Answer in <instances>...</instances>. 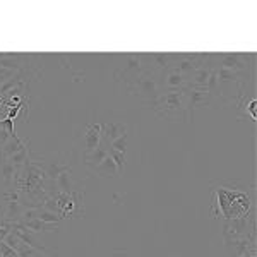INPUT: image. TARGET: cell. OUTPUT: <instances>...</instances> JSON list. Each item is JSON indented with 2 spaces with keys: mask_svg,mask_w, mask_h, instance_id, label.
I'll list each match as a JSON object with an SVG mask.
<instances>
[{
  "mask_svg": "<svg viewBox=\"0 0 257 257\" xmlns=\"http://www.w3.org/2000/svg\"><path fill=\"white\" fill-rule=\"evenodd\" d=\"M0 257H2V252H0Z\"/></svg>",
  "mask_w": 257,
  "mask_h": 257,
  "instance_id": "obj_26",
  "label": "cell"
},
{
  "mask_svg": "<svg viewBox=\"0 0 257 257\" xmlns=\"http://www.w3.org/2000/svg\"><path fill=\"white\" fill-rule=\"evenodd\" d=\"M123 88H125L128 94L138 98L144 106H148L149 103L155 101L163 93L160 86L158 72H153V70H144L139 76L132 77L131 81H127L123 84Z\"/></svg>",
  "mask_w": 257,
  "mask_h": 257,
  "instance_id": "obj_3",
  "label": "cell"
},
{
  "mask_svg": "<svg viewBox=\"0 0 257 257\" xmlns=\"http://www.w3.org/2000/svg\"><path fill=\"white\" fill-rule=\"evenodd\" d=\"M57 204H59L60 218H84V192L72 194H57Z\"/></svg>",
  "mask_w": 257,
  "mask_h": 257,
  "instance_id": "obj_7",
  "label": "cell"
},
{
  "mask_svg": "<svg viewBox=\"0 0 257 257\" xmlns=\"http://www.w3.org/2000/svg\"><path fill=\"white\" fill-rule=\"evenodd\" d=\"M108 149H110V144L105 143V141L101 139V143H99V146L94 149L93 153H89V155L82 156V163L86 165V168L88 170H93L96 168L99 163H101L103 160L108 156Z\"/></svg>",
  "mask_w": 257,
  "mask_h": 257,
  "instance_id": "obj_15",
  "label": "cell"
},
{
  "mask_svg": "<svg viewBox=\"0 0 257 257\" xmlns=\"http://www.w3.org/2000/svg\"><path fill=\"white\" fill-rule=\"evenodd\" d=\"M30 143L28 139H19V138H11L7 141L6 144H4L2 148H0V158L2 160H9L12 155H16V153H19L21 149H23L26 144Z\"/></svg>",
  "mask_w": 257,
  "mask_h": 257,
  "instance_id": "obj_17",
  "label": "cell"
},
{
  "mask_svg": "<svg viewBox=\"0 0 257 257\" xmlns=\"http://www.w3.org/2000/svg\"><path fill=\"white\" fill-rule=\"evenodd\" d=\"M38 219H41L43 223H48V225H60L62 223L60 214L52 213V211H47L43 208H38Z\"/></svg>",
  "mask_w": 257,
  "mask_h": 257,
  "instance_id": "obj_18",
  "label": "cell"
},
{
  "mask_svg": "<svg viewBox=\"0 0 257 257\" xmlns=\"http://www.w3.org/2000/svg\"><path fill=\"white\" fill-rule=\"evenodd\" d=\"M89 173L91 175L101 177V178H115L120 172H118L117 165H115V161L111 160L110 156H106V158L103 160L96 168L89 170Z\"/></svg>",
  "mask_w": 257,
  "mask_h": 257,
  "instance_id": "obj_16",
  "label": "cell"
},
{
  "mask_svg": "<svg viewBox=\"0 0 257 257\" xmlns=\"http://www.w3.org/2000/svg\"><path fill=\"white\" fill-rule=\"evenodd\" d=\"M99 143H101V122L88 123L82 134V156L93 153L99 146Z\"/></svg>",
  "mask_w": 257,
  "mask_h": 257,
  "instance_id": "obj_13",
  "label": "cell"
},
{
  "mask_svg": "<svg viewBox=\"0 0 257 257\" xmlns=\"http://www.w3.org/2000/svg\"><path fill=\"white\" fill-rule=\"evenodd\" d=\"M131 134V125L123 120H106L101 122V139L111 144L115 139Z\"/></svg>",
  "mask_w": 257,
  "mask_h": 257,
  "instance_id": "obj_10",
  "label": "cell"
},
{
  "mask_svg": "<svg viewBox=\"0 0 257 257\" xmlns=\"http://www.w3.org/2000/svg\"><path fill=\"white\" fill-rule=\"evenodd\" d=\"M144 70H148L146 60H144V53H127V55L120 57V62L117 64V70H115L113 77H115V81L125 84L127 81L139 76Z\"/></svg>",
  "mask_w": 257,
  "mask_h": 257,
  "instance_id": "obj_5",
  "label": "cell"
},
{
  "mask_svg": "<svg viewBox=\"0 0 257 257\" xmlns=\"http://www.w3.org/2000/svg\"><path fill=\"white\" fill-rule=\"evenodd\" d=\"M213 216L240 219L255 216V189L242 182L218 184L213 187Z\"/></svg>",
  "mask_w": 257,
  "mask_h": 257,
  "instance_id": "obj_1",
  "label": "cell"
},
{
  "mask_svg": "<svg viewBox=\"0 0 257 257\" xmlns=\"http://www.w3.org/2000/svg\"><path fill=\"white\" fill-rule=\"evenodd\" d=\"M2 101H4V98H2V96H0V105H2Z\"/></svg>",
  "mask_w": 257,
  "mask_h": 257,
  "instance_id": "obj_25",
  "label": "cell"
},
{
  "mask_svg": "<svg viewBox=\"0 0 257 257\" xmlns=\"http://www.w3.org/2000/svg\"><path fill=\"white\" fill-rule=\"evenodd\" d=\"M57 189L62 194H72V192H84V182L79 180L74 173V170L70 168L67 172L60 173L55 180Z\"/></svg>",
  "mask_w": 257,
  "mask_h": 257,
  "instance_id": "obj_11",
  "label": "cell"
},
{
  "mask_svg": "<svg viewBox=\"0 0 257 257\" xmlns=\"http://www.w3.org/2000/svg\"><path fill=\"white\" fill-rule=\"evenodd\" d=\"M226 257H257L255 238L225 240Z\"/></svg>",
  "mask_w": 257,
  "mask_h": 257,
  "instance_id": "obj_9",
  "label": "cell"
},
{
  "mask_svg": "<svg viewBox=\"0 0 257 257\" xmlns=\"http://www.w3.org/2000/svg\"><path fill=\"white\" fill-rule=\"evenodd\" d=\"M128 141H131V134L122 136V138L115 139L113 143L110 144V149L115 153H122V155H125L127 149H128Z\"/></svg>",
  "mask_w": 257,
  "mask_h": 257,
  "instance_id": "obj_19",
  "label": "cell"
},
{
  "mask_svg": "<svg viewBox=\"0 0 257 257\" xmlns=\"http://www.w3.org/2000/svg\"><path fill=\"white\" fill-rule=\"evenodd\" d=\"M0 252H2V257H19L18 252L11 248L6 242H0Z\"/></svg>",
  "mask_w": 257,
  "mask_h": 257,
  "instance_id": "obj_22",
  "label": "cell"
},
{
  "mask_svg": "<svg viewBox=\"0 0 257 257\" xmlns=\"http://www.w3.org/2000/svg\"><path fill=\"white\" fill-rule=\"evenodd\" d=\"M254 53H219L213 57L214 67L254 77Z\"/></svg>",
  "mask_w": 257,
  "mask_h": 257,
  "instance_id": "obj_4",
  "label": "cell"
},
{
  "mask_svg": "<svg viewBox=\"0 0 257 257\" xmlns=\"http://www.w3.org/2000/svg\"><path fill=\"white\" fill-rule=\"evenodd\" d=\"M148 108H151L160 118L168 120V122H189L184 89L163 91L155 101L149 103Z\"/></svg>",
  "mask_w": 257,
  "mask_h": 257,
  "instance_id": "obj_2",
  "label": "cell"
},
{
  "mask_svg": "<svg viewBox=\"0 0 257 257\" xmlns=\"http://www.w3.org/2000/svg\"><path fill=\"white\" fill-rule=\"evenodd\" d=\"M16 252L19 254V257H48V255L41 254V252L35 250L33 247L26 245V243H23V242H21L19 245H18V248H16Z\"/></svg>",
  "mask_w": 257,
  "mask_h": 257,
  "instance_id": "obj_20",
  "label": "cell"
},
{
  "mask_svg": "<svg viewBox=\"0 0 257 257\" xmlns=\"http://www.w3.org/2000/svg\"><path fill=\"white\" fill-rule=\"evenodd\" d=\"M9 233H11V226H0V242H4Z\"/></svg>",
  "mask_w": 257,
  "mask_h": 257,
  "instance_id": "obj_24",
  "label": "cell"
},
{
  "mask_svg": "<svg viewBox=\"0 0 257 257\" xmlns=\"http://www.w3.org/2000/svg\"><path fill=\"white\" fill-rule=\"evenodd\" d=\"M4 242H6L11 248H14V250H16V248H18V245L21 243V240H19L18 237H16L14 233H9V235L6 237V240H4Z\"/></svg>",
  "mask_w": 257,
  "mask_h": 257,
  "instance_id": "obj_23",
  "label": "cell"
},
{
  "mask_svg": "<svg viewBox=\"0 0 257 257\" xmlns=\"http://www.w3.org/2000/svg\"><path fill=\"white\" fill-rule=\"evenodd\" d=\"M255 238V216L223 219V240Z\"/></svg>",
  "mask_w": 257,
  "mask_h": 257,
  "instance_id": "obj_6",
  "label": "cell"
},
{
  "mask_svg": "<svg viewBox=\"0 0 257 257\" xmlns=\"http://www.w3.org/2000/svg\"><path fill=\"white\" fill-rule=\"evenodd\" d=\"M35 160L38 161L40 167L43 168V172L48 180H57V177H59L60 173H64L72 168L70 161L65 158L62 153H53V155H50V156H43V158H41V156H35Z\"/></svg>",
  "mask_w": 257,
  "mask_h": 257,
  "instance_id": "obj_8",
  "label": "cell"
},
{
  "mask_svg": "<svg viewBox=\"0 0 257 257\" xmlns=\"http://www.w3.org/2000/svg\"><path fill=\"white\" fill-rule=\"evenodd\" d=\"M24 230L33 231L36 235H53L60 230V225H48V223H43L41 219L35 218V219H28V221H21L19 223Z\"/></svg>",
  "mask_w": 257,
  "mask_h": 257,
  "instance_id": "obj_14",
  "label": "cell"
},
{
  "mask_svg": "<svg viewBox=\"0 0 257 257\" xmlns=\"http://www.w3.org/2000/svg\"><path fill=\"white\" fill-rule=\"evenodd\" d=\"M108 156L115 161V165H117L118 172H123V170H125V167H127L125 155H122V153H115V151H111V149H108Z\"/></svg>",
  "mask_w": 257,
  "mask_h": 257,
  "instance_id": "obj_21",
  "label": "cell"
},
{
  "mask_svg": "<svg viewBox=\"0 0 257 257\" xmlns=\"http://www.w3.org/2000/svg\"><path fill=\"white\" fill-rule=\"evenodd\" d=\"M161 91H182L187 88V77L175 72L173 69H167L158 74Z\"/></svg>",
  "mask_w": 257,
  "mask_h": 257,
  "instance_id": "obj_12",
  "label": "cell"
}]
</instances>
